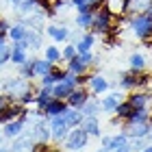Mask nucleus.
Returning <instances> with one entry per match:
<instances>
[{"instance_id": "obj_35", "label": "nucleus", "mask_w": 152, "mask_h": 152, "mask_svg": "<svg viewBox=\"0 0 152 152\" xmlns=\"http://www.w3.org/2000/svg\"><path fill=\"white\" fill-rule=\"evenodd\" d=\"M44 59L57 65L59 61H61V50H59L57 46H48V48H46V54H44Z\"/></svg>"}, {"instance_id": "obj_43", "label": "nucleus", "mask_w": 152, "mask_h": 152, "mask_svg": "<svg viewBox=\"0 0 152 152\" xmlns=\"http://www.w3.org/2000/svg\"><path fill=\"white\" fill-rule=\"evenodd\" d=\"M7 102H11V98H9V96H4V94H0V109H2Z\"/></svg>"}, {"instance_id": "obj_31", "label": "nucleus", "mask_w": 152, "mask_h": 152, "mask_svg": "<svg viewBox=\"0 0 152 152\" xmlns=\"http://www.w3.org/2000/svg\"><path fill=\"white\" fill-rule=\"evenodd\" d=\"M104 7L113 13V15L126 13V0H104Z\"/></svg>"}, {"instance_id": "obj_21", "label": "nucleus", "mask_w": 152, "mask_h": 152, "mask_svg": "<svg viewBox=\"0 0 152 152\" xmlns=\"http://www.w3.org/2000/svg\"><path fill=\"white\" fill-rule=\"evenodd\" d=\"M52 98H54V96H52V87H39L37 91H35V107L44 111V107H46Z\"/></svg>"}, {"instance_id": "obj_25", "label": "nucleus", "mask_w": 152, "mask_h": 152, "mask_svg": "<svg viewBox=\"0 0 152 152\" xmlns=\"http://www.w3.org/2000/svg\"><path fill=\"white\" fill-rule=\"evenodd\" d=\"M152 4V0H126V13L135 15V13H143Z\"/></svg>"}, {"instance_id": "obj_48", "label": "nucleus", "mask_w": 152, "mask_h": 152, "mask_svg": "<svg viewBox=\"0 0 152 152\" xmlns=\"http://www.w3.org/2000/svg\"><path fill=\"white\" fill-rule=\"evenodd\" d=\"M4 141V135H2V128H0V143Z\"/></svg>"}, {"instance_id": "obj_15", "label": "nucleus", "mask_w": 152, "mask_h": 152, "mask_svg": "<svg viewBox=\"0 0 152 152\" xmlns=\"http://www.w3.org/2000/svg\"><path fill=\"white\" fill-rule=\"evenodd\" d=\"M152 130V122H143V124H126L122 133H126L128 137H148Z\"/></svg>"}, {"instance_id": "obj_16", "label": "nucleus", "mask_w": 152, "mask_h": 152, "mask_svg": "<svg viewBox=\"0 0 152 152\" xmlns=\"http://www.w3.org/2000/svg\"><path fill=\"white\" fill-rule=\"evenodd\" d=\"M126 100H128V104L133 107V109H148V104H150V94L135 89V91L130 94Z\"/></svg>"}, {"instance_id": "obj_11", "label": "nucleus", "mask_w": 152, "mask_h": 152, "mask_svg": "<svg viewBox=\"0 0 152 152\" xmlns=\"http://www.w3.org/2000/svg\"><path fill=\"white\" fill-rule=\"evenodd\" d=\"M33 146H35V139H33L31 133H22L18 135L15 139H11V146H9V152H31Z\"/></svg>"}, {"instance_id": "obj_49", "label": "nucleus", "mask_w": 152, "mask_h": 152, "mask_svg": "<svg viewBox=\"0 0 152 152\" xmlns=\"http://www.w3.org/2000/svg\"><path fill=\"white\" fill-rule=\"evenodd\" d=\"M96 152H109V150L107 148H100V150H96Z\"/></svg>"}, {"instance_id": "obj_44", "label": "nucleus", "mask_w": 152, "mask_h": 152, "mask_svg": "<svg viewBox=\"0 0 152 152\" xmlns=\"http://www.w3.org/2000/svg\"><path fill=\"white\" fill-rule=\"evenodd\" d=\"M7 48V35H2V33H0V52H2Z\"/></svg>"}, {"instance_id": "obj_2", "label": "nucleus", "mask_w": 152, "mask_h": 152, "mask_svg": "<svg viewBox=\"0 0 152 152\" xmlns=\"http://www.w3.org/2000/svg\"><path fill=\"white\" fill-rule=\"evenodd\" d=\"M128 24H130L133 33H135L141 41H148V39L152 37V20L146 15V13H135V15H130Z\"/></svg>"}, {"instance_id": "obj_6", "label": "nucleus", "mask_w": 152, "mask_h": 152, "mask_svg": "<svg viewBox=\"0 0 152 152\" xmlns=\"http://www.w3.org/2000/svg\"><path fill=\"white\" fill-rule=\"evenodd\" d=\"M22 115H26V107L20 104L18 100H11V102H7V104L0 109V124L18 120V117H22Z\"/></svg>"}, {"instance_id": "obj_36", "label": "nucleus", "mask_w": 152, "mask_h": 152, "mask_svg": "<svg viewBox=\"0 0 152 152\" xmlns=\"http://www.w3.org/2000/svg\"><path fill=\"white\" fill-rule=\"evenodd\" d=\"M74 57H76V46L74 44H65L63 50H61V61L67 63V61H72Z\"/></svg>"}, {"instance_id": "obj_40", "label": "nucleus", "mask_w": 152, "mask_h": 152, "mask_svg": "<svg viewBox=\"0 0 152 152\" xmlns=\"http://www.w3.org/2000/svg\"><path fill=\"white\" fill-rule=\"evenodd\" d=\"M7 63H9V46H7L4 50L0 52V67H2V65H7Z\"/></svg>"}, {"instance_id": "obj_20", "label": "nucleus", "mask_w": 152, "mask_h": 152, "mask_svg": "<svg viewBox=\"0 0 152 152\" xmlns=\"http://www.w3.org/2000/svg\"><path fill=\"white\" fill-rule=\"evenodd\" d=\"M94 44H96V33L94 31H85V35H83L78 41H74L76 52H89Z\"/></svg>"}, {"instance_id": "obj_23", "label": "nucleus", "mask_w": 152, "mask_h": 152, "mask_svg": "<svg viewBox=\"0 0 152 152\" xmlns=\"http://www.w3.org/2000/svg\"><path fill=\"white\" fill-rule=\"evenodd\" d=\"M146 65H148V61H146V57L143 54H139V52H133L130 54V59H128V72H143L146 70Z\"/></svg>"}, {"instance_id": "obj_12", "label": "nucleus", "mask_w": 152, "mask_h": 152, "mask_svg": "<svg viewBox=\"0 0 152 152\" xmlns=\"http://www.w3.org/2000/svg\"><path fill=\"white\" fill-rule=\"evenodd\" d=\"M87 85H89V94L91 96H100V94L109 91V80L104 76H100V74H89Z\"/></svg>"}, {"instance_id": "obj_18", "label": "nucleus", "mask_w": 152, "mask_h": 152, "mask_svg": "<svg viewBox=\"0 0 152 152\" xmlns=\"http://www.w3.org/2000/svg\"><path fill=\"white\" fill-rule=\"evenodd\" d=\"M80 126L85 128V133L89 137H100L102 130H100V122H98V115H85L80 122Z\"/></svg>"}, {"instance_id": "obj_29", "label": "nucleus", "mask_w": 152, "mask_h": 152, "mask_svg": "<svg viewBox=\"0 0 152 152\" xmlns=\"http://www.w3.org/2000/svg\"><path fill=\"white\" fill-rule=\"evenodd\" d=\"M18 67H20V76H22V78H26V80L35 78V59L28 57L24 63H20Z\"/></svg>"}, {"instance_id": "obj_45", "label": "nucleus", "mask_w": 152, "mask_h": 152, "mask_svg": "<svg viewBox=\"0 0 152 152\" xmlns=\"http://www.w3.org/2000/svg\"><path fill=\"white\" fill-rule=\"evenodd\" d=\"M139 152H152V143H148V146H146V148H141Z\"/></svg>"}, {"instance_id": "obj_46", "label": "nucleus", "mask_w": 152, "mask_h": 152, "mask_svg": "<svg viewBox=\"0 0 152 152\" xmlns=\"http://www.w3.org/2000/svg\"><path fill=\"white\" fill-rule=\"evenodd\" d=\"M7 2H9V4H13V7H18L20 2H22V0H7Z\"/></svg>"}, {"instance_id": "obj_34", "label": "nucleus", "mask_w": 152, "mask_h": 152, "mask_svg": "<svg viewBox=\"0 0 152 152\" xmlns=\"http://www.w3.org/2000/svg\"><path fill=\"white\" fill-rule=\"evenodd\" d=\"M130 111H133V107H130V104H128V100L124 98L120 104L115 107V111H113V113H115V117H120V120H126V117L130 115Z\"/></svg>"}, {"instance_id": "obj_27", "label": "nucleus", "mask_w": 152, "mask_h": 152, "mask_svg": "<svg viewBox=\"0 0 152 152\" xmlns=\"http://www.w3.org/2000/svg\"><path fill=\"white\" fill-rule=\"evenodd\" d=\"M26 26L22 24V22H18V24H11V28H9V33H7V39H11V41H22L24 37H26Z\"/></svg>"}, {"instance_id": "obj_17", "label": "nucleus", "mask_w": 152, "mask_h": 152, "mask_svg": "<svg viewBox=\"0 0 152 152\" xmlns=\"http://www.w3.org/2000/svg\"><path fill=\"white\" fill-rule=\"evenodd\" d=\"M122 100H124V96H122L120 91H111V94H107L104 98L100 100V109H102L104 113H113V111H115V107L120 104Z\"/></svg>"}, {"instance_id": "obj_19", "label": "nucleus", "mask_w": 152, "mask_h": 152, "mask_svg": "<svg viewBox=\"0 0 152 152\" xmlns=\"http://www.w3.org/2000/svg\"><path fill=\"white\" fill-rule=\"evenodd\" d=\"M26 46H28V50H39V48H44V35H41V31L37 28H28L26 31Z\"/></svg>"}, {"instance_id": "obj_8", "label": "nucleus", "mask_w": 152, "mask_h": 152, "mask_svg": "<svg viewBox=\"0 0 152 152\" xmlns=\"http://www.w3.org/2000/svg\"><path fill=\"white\" fill-rule=\"evenodd\" d=\"M31 135H33V139L39 141V143H50V126H48V117H37L35 124H33V130H31Z\"/></svg>"}, {"instance_id": "obj_22", "label": "nucleus", "mask_w": 152, "mask_h": 152, "mask_svg": "<svg viewBox=\"0 0 152 152\" xmlns=\"http://www.w3.org/2000/svg\"><path fill=\"white\" fill-rule=\"evenodd\" d=\"M124 122H126V124H143V122H152V117H150L148 109H133L130 115Z\"/></svg>"}, {"instance_id": "obj_5", "label": "nucleus", "mask_w": 152, "mask_h": 152, "mask_svg": "<svg viewBox=\"0 0 152 152\" xmlns=\"http://www.w3.org/2000/svg\"><path fill=\"white\" fill-rule=\"evenodd\" d=\"M48 126H50V137H52L54 141H59V143L65 141L67 133H70V126L65 124V117H63V115L50 117V120H48Z\"/></svg>"}, {"instance_id": "obj_32", "label": "nucleus", "mask_w": 152, "mask_h": 152, "mask_svg": "<svg viewBox=\"0 0 152 152\" xmlns=\"http://www.w3.org/2000/svg\"><path fill=\"white\" fill-rule=\"evenodd\" d=\"M52 65L50 61H46V59H35V78H41V76H46L48 72L52 70Z\"/></svg>"}, {"instance_id": "obj_30", "label": "nucleus", "mask_w": 152, "mask_h": 152, "mask_svg": "<svg viewBox=\"0 0 152 152\" xmlns=\"http://www.w3.org/2000/svg\"><path fill=\"white\" fill-rule=\"evenodd\" d=\"M65 70L72 72V74H76V76H80V74H89V65L80 63L78 57H74L72 61H67V63H65Z\"/></svg>"}, {"instance_id": "obj_39", "label": "nucleus", "mask_w": 152, "mask_h": 152, "mask_svg": "<svg viewBox=\"0 0 152 152\" xmlns=\"http://www.w3.org/2000/svg\"><path fill=\"white\" fill-rule=\"evenodd\" d=\"M76 57H78L80 63H85V65H89V67L94 65V59H96L91 50H89V52H76Z\"/></svg>"}, {"instance_id": "obj_9", "label": "nucleus", "mask_w": 152, "mask_h": 152, "mask_svg": "<svg viewBox=\"0 0 152 152\" xmlns=\"http://www.w3.org/2000/svg\"><path fill=\"white\" fill-rule=\"evenodd\" d=\"M28 59V46H26V41H11L9 46V63L13 65H20L24 63V61Z\"/></svg>"}, {"instance_id": "obj_47", "label": "nucleus", "mask_w": 152, "mask_h": 152, "mask_svg": "<svg viewBox=\"0 0 152 152\" xmlns=\"http://www.w3.org/2000/svg\"><path fill=\"white\" fill-rule=\"evenodd\" d=\"M0 152H9V146H2V143H0Z\"/></svg>"}, {"instance_id": "obj_37", "label": "nucleus", "mask_w": 152, "mask_h": 152, "mask_svg": "<svg viewBox=\"0 0 152 152\" xmlns=\"http://www.w3.org/2000/svg\"><path fill=\"white\" fill-rule=\"evenodd\" d=\"M18 102H20V104H24V107L35 104V89H33V87H31V89H26V91L18 98Z\"/></svg>"}, {"instance_id": "obj_4", "label": "nucleus", "mask_w": 152, "mask_h": 152, "mask_svg": "<svg viewBox=\"0 0 152 152\" xmlns=\"http://www.w3.org/2000/svg\"><path fill=\"white\" fill-rule=\"evenodd\" d=\"M63 143H65V150H70V152H80V150L87 148L89 135L85 133V128H83V126H74V128H70V133H67V137H65Z\"/></svg>"}, {"instance_id": "obj_24", "label": "nucleus", "mask_w": 152, "mask_h": 152, "mask_svg": "<svg viewBox=\"0 0 152 152\" xmlns=\"http://www.w3.org/2000/svg\"><path fill=\"white\" fill-rule=\"evenodd\" d=\"M63 117H65V124L70 128H74V126H80V122H83V111L80 109H72V107H67V111L63 113Z\"/></svg>"}, {"instance_id": "obj_42", "label": "nucleus", "mask_w": 152, "mask_h": 152, "mask_svg": "<svg viewBox=\"0 0 152 152\" xmlns=\"http://www.w3.org/2000/svg\"><path fill=\"white\" fill-rule=\"evenodd\" d=\"M113 152H133V150H130V141H128V143H124V146H120V148L113 150Z\"/></svg>"}, {"instance_id": "obj_7", "label": "nucleus", "mask_w": 152, "mask_h": 152, "mask_svg": "<svg viewBox=\"0 0 152 152\" xmlns=\"http://www.w3.org/2000/svg\"><path fill=\"white\" fill-rule=\"evenodd\" d=\"M26 124H28V117L22 115V117H18V120H11V122H7L2 124V135H4V139H15L18 135H22L24 133V128H26Z\"/></svg>"}, {"instance_id": "obj_10", "label": "nucleus", "mask_w": 152, "mask_h": 152, "mask_svg": "<svg viewBox=\"0 0 152 152\" xmlns=\"http://www.w3.org/2000/svg\"><path fill=\"white\" fill-rule=\"evenodd\" d=\"M89 98H91L89 89H85V87H74L72 94L65 98V102H67V107H72V109H83Z\"/></svg>"}, {"instance_id": "obj_41", "label": "nucleus", "mask_w": 152, "mask_h": 152, "mask_svg": "<svg viewBox=\"0 0 152 152\" xmlns=\"http://www.w3.org/2000/svg\"><path fill=\"white\" fill-rule=\"evenodd\" d=\"M9 28H11V24L7 22L4 18H0V33H2V35H7V33H9Z\"/></svg>"}, {"instance_id": "obj_28", "label": "nucleus", "mask_w": 152, "mask_h": 152, "mask_svg": "<svg viewBox=\"0 0 152 152\" xmlns=\"http://www.w3.org/2000/svg\"><path fill=\"white\" fill-rule=\"evenodd\" d=\"M91 22H94V13H76L74 24L78 26V31H91Z\"/></svg>"}, {"instance_id": "obj_14", "label": "nucleus", "mask_w": 152, "mask_h": 152, "mask_svg": "<svg viewBox=\"0 0 152 152\" xmlns=\"http://www.w3.org/2000/svg\"><path fill=\"white\" fill-rule=\"evenodd\" d=\"M67 111V102L65 100H59V98H52L48 104L44 107V117H54V115H63Z\"/></svg>"}, {"instance_id": "obj_38", "label": "nucleus", "mask_w": 152, "mask_h": 152, "mask_svg": "<svg viewBox=\"0 0 152 152\" xmlns=\"http://www.w3.org/2000/svg\"><path fill=\"white\" fill-rule=\"evenodd\" d=\"M130 139V150L133 152H139L141 148L148 146V137H128Z\"/></svg>"}, {"instance_id": "obj_13", "label": "nucleus", "mask_w": 152, "mask_h": 152, "mask_svg": "<svg viewBox=\"0 0 152 152\" xmlns=\"http://www.w3.org/2000/svg\"><path fill=\"white\" fill-rule=\"evenodd\" d=\"M48 37L52 41H57V44H67L70 41V28H65V26H59V24H50L46 28Z\"/></svg>"}, {"instance_id": "obj_50", "label": "nucleus", "mask_w": 152, "mask_h": 152, "mask_svg": "<svg viewBox=\"0 0 152 152\" xmlns=\"http://www.w3.org/2000/svg\"><path fill=\"white\" fill-rule=\"evenodd\" d=\"M148 139H152V130H150V135H148Z\"/></svg>"}, {"instance_id": "obj_3", "label": "nucleus", "mask_w": 152, "mask_h": 152, "mask_svg": "<svg viewBox=\"0 0 152 152\" xmlns=\"http://www.w3.org/2000/svg\"><path fill=\"white\" fill-rule=\"evenodd\" d=\"M0 87H2V94L4 96H9L11 100H18L20 96H22L26 89H31L33 85L26 78H22V76H13V78L9 76V78H4V83Z\"/></svg>"}, {"instance_id": "obj_1", "label": "nucleus", "mask_w": 152, "mask_h": 152, "mask_svg": "<svg viewBox=\"0 0 152 152\" xmlns=\"http://www.w3.org/2000/svg\"><path fill=\"white\" fill-rule=\"evenodd\" d=\"M113 13L107 9L104 4L100 7L98 11H94V22H91V31L96 35H107V33L113 31Z\"/></svg>"}, {"instance_id": "obj_26", "label": "nucleus", "mask_w": 152, "mask_h": 152, "mask_svg": "<svg viewBox=\"0 0 152 152\" xmlns=\"http://www.w3.org/2000/svg\"><path fill=\"white\" fill-rule=\"evenodd\" d=\"M72 89L74 87L70 85V83L59 80V83H54V85H52V96H54V98H59V100H65L67 96L72 94Z\"/></svg>"}, {"instance_id": "obj_33", "label": "nucleus", "mask_w": 152, "mask_h": 152, "mask_svg": "<svg viewBox=\"0 0 152 152\" xmlns=\"http://www.w3.org/2000/svg\"><path fill=\"white\" fill-rule=\"evenodd\" d=\"M80 111H83V115H98V111H102L100 109V100L98 98H89Z\"/></svg>"}]
</instances>
